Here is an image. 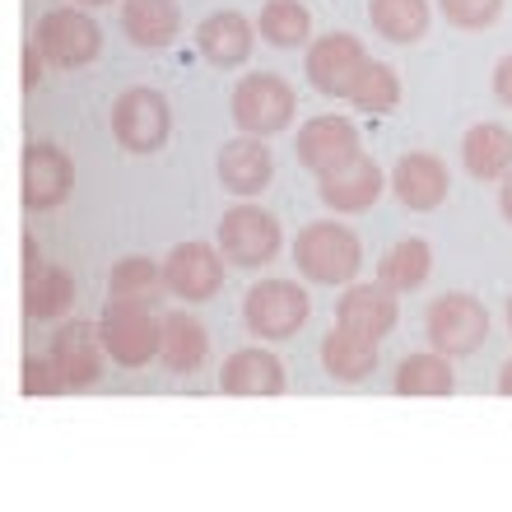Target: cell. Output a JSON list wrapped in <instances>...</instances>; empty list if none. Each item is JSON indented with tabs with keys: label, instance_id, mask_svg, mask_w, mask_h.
<instances>
[{
	"label": "cell",
	"instance_id": "obj_36",
	"mask_svg": "<svg viewBox=\"0 0 512 512\" xmlns=\"http://www.w3.org/2000/svg\"><path fill=\"white\" fill-rule=\"evenodd\" d=\"M42 256H38V243H33V238H24V270L28 266H38Z\"/></svg>",
	"mask_w": 512,
	"mask_h": 512
},
{
	"label": "cell",
	"instance_id": "obj_3",
	"mask_svg": "<svg viewBox=\"0 0 512 512\" xmlns=\"http://www.w3.org/2000/svg\"><path fill=\"white\" fill-rule=\"evenodd\" d=\"M33 42L42 47L47 66L56 70H80L89 61H98L103 52V28L89 10L80 5H61V10H47L33 28Z\"/></svg>",
	"mask_w": 512,
	"mask_h": 512
},
{
	"label": "cell",
	"instance_id": "obj_17",
	"mask_svg": "<svg viewBox=\"0 0 512 512\" xmlns=\"http://www.w3.org/2000/svg\"><path fill=\"white\" fill-rule=\"evenodd\" d=\"M382 187H387V177H382V168L368 159V154H354L345 168L317 177V196H322L336 215H359V210H368V205L382 196Z\"/></svg>",
	"mask_w": 512,
	"mask_h": 512
},
{
	"label": "cell",
	"instance_id": "obj_2",
	"mask_svg": "<svg viewBox=\"0 0 512 512\" xmlns=\"http://www.w3.org/2000/svg\"><path fill=\"white\" fill-rule=\"evenodd\" d=\"M312 317L308 289L298 280H261L243 298V322L256 340H294Z\"/></svg>",
	"mask_w": 512,
	"mask_h": 512
},
{
	"label": "cell",
	"instance_id": "obj_37",
	"mask_svg": "<svg viewBox=\"0 0 512 512\" xmlns=\"http://www.w3.org/2000/svg\"><path fill=\"white\" fill-rule=\"evenodd\" d=\"M499 391H503V396H512V359L499 368Z\"/></svg>",
	"mask_w": 512,
	"mask_h": 512
},
{
	"label": "cell",
	"instance_id": "obj_7",
	"mask_svg": "<svg viewBox=\"0 0 512 512\" xmlns=\"http://www.w3.org/2000/svg\"><path fill=\"white\" fill-rule=\"evenodd\" d=\"M298 112V98L294 89L280 80V75H270V70H252L247 80H238V89H233V122H238V131L247 135H275L284 131V126L294 122Z\"/></svg>",
	"mask_w": 512,
	"mask_h": 512
},
{
	"label": "cell",
	"instance_id": "obj_6",
	"mask_svg": "<svg viewBox=\"0 0 512 512\" xmlns=\"http://www.w3.org/2000/svg\"><path fill=\"white\" fill-rule=\"evenodd\" d=\"M108 359H117L122 368H145L149 359H159V317L149 312V303L135 298H112L103 317H98Z\"/></svg>",
	"mask_w": 512,
	"mask_h": 512
},
{
	"label": "cell",
	"instance_id": "obj_16",
	"mask_svg": "<svg viewBox=\"0 0 512 512\" xmlns=\"http://www.w3.org/2000/svg\"><path fill=\"white\" fill-rule=\"evenodd\" d=\"M256 33H261V28H256L247 14L215 10V14H205L201 28H196V52H201L210 66L233 70V66H243L247 56H252Z\"/></svg>",
	"mask_w": 512,
	"mask_h": 512
},
{
	"label": "cell",
	"instance_id": "obj_1",
	"mask_svg": "<svg viewBox=\"0 0 512 512\" xmlns=\"http://www.w3.org/2000/svg\"><path fill=\"white\" fill-rule=\"evenodd\" d=\"M294 266L312 284H350L364 266V243L336 219H317L294 238Z\"/></svg>",
	"mask_w": 512,
	"mask_h": 512
},
{
	"label": "cell",
	"instance_id": "obj_11",
	"mask_svg": "<svg viewBox=\"0 0 512 512\" xmlns=\"http://www.w3.org/2000/svg\"><path fill=\"white\" fill-rule=\"evenodd\" d=\"M391 191H396V201H401L405 210L424 215V210H438V205L447 201L452 173H447V163L438 159V154L415 149V154H401V159H396V168H391Z\"/></svg>",
	"mask_w": 512,
	"mask_h": 512
},
{
	"label": "cell",
	"instance_id": "obj_8",
	"mask_svg": "<svg viewBox=\"0 0 512 512\" xmlns=\"http://www.w3.org/2000/svg\"><path fill=\"white\" fill-rule=\"evenodd\" d=\"M280 219L261 210V205H233L219 219V252L229 256V266L238 270H261L280 256Z\"/></svg>",
	"mask_w": 512,
	"mask_h": 512
},
{
	"label": "cell",
	"instance_id": "obj_25",
	"mask_svg": "<svg viewBox=\"0 0 512 512\" xmlns=\"http://www.w3.org/2000/svg\"><path fill=\"white\" fill-rule=\"evenodd\" d=\"M429 19H433V5L429 0H368V24L373 33L396 47H410L429 33Z\"/></svg>",
	"mask_w": 512,
	"mask_h": 512
},
{
	"label": "cell",
	"instance_id": "obj_34",
	"mask_svg": "<svg viewBox=\"0 0 512 512\" xmlns=\"http://www.w3.org/2000/svg\"><path fill=\"white\" fill-rule=\"evenodd\" d=\"M494 98H499L503 108H512V52L494 66Z\"/></svg>",
	"mask_w": 512,
	"mask_h": 512
},
{
	"label": "cell",
	"instance_id": "obj_22",
	"mask_svg": "<svg viewBox=\"0 0 512 512\" xmlns=\"http://www.w3.org/2000/svg\"><path fill=\"white\" fill-rule=\"evenodd\" d=\"M182 28V5L177 0H122V33L145 47V52H159L177 38Z\"/></svg>",
	"mask_w": 512,
	"mask_h": 512
},
{
	"label": "cell",
	"instance_id": "obj_12",
	"mask_svg": "<svg viewBox=\"0 0 512 512\" xmlns=\"http://www.w3.org/2000/svg\"><path fill=\"white\" fill-rule=\"evenodd\" d=\"M75 191V163L56 145H28L24 149V205L28 210H56Z\"/></svg>",
	"mask_w": 512,
	"mask_h": 512
},
{
	"label": "cell",
	"instance_id": "obj_5",
	"mask_svg": "<svg viewBox=\"0 0 512 512\" xmlns=\"http://www.w3.org/2000/svg\"><path fill=\"white\" fill-rule=\"evenodd\" d=\"M424 336L447 359H466L489 340V308L471 294H443L424 312Z\"/></svg>",
	"mask_w": 512,
	"mask_h": 512
},
{
	"label": "cell",
	"instance_id": "obj_30",
	"mask_svg": "<svg viewBox=\"0 0 512 512\" xmlns=\"http://www.w3.org/2000/svg\"><path fill=\"white\" fill-rule=\"evenodd\" d=\"M112 298H135V303H159V294L168 289L163 280V266L149 261V256H122L108 275Z\"/></svg>",
	"mask_w": 512,
	"mask_h": 512
},
{
	"label": "cell",
	"instance_id": "obj_18",
	"mask_svg": "<svg viewBox=\"0 0 512 512\" xmlns=\"http://www.w3.org/2000/svg\"><path fill=\"white\" fill-rule=\"evenodd\" d=\"M215 173L224 182V191H233V196H261L270 187V177H275V159H270L261 135H238V140L219 149Z\"/></svg>",
	"mask_w": 512,
	"mask_h": 512
},
{
	"label": "cell",
	"instance_id": "obj_14",
	"mask_svg": "<svg viewBox=\"0 0 512 512\" xmlns=\"http://www.w3.org/2000/svg\"><path fill=\"white\" fill-rule=\"evenodd\" d=\"M298 163L308 173H336L345 163L359 154V131H354L345 117H312L303 131H298V145H294Z\"/></svg>",
	"mask_w": 512,
	"mask_h": 512
},
{
	"label": "cell",
	"instance_id": "obj_23",
	"mask_svg": "<svg viewBox=\"0 0 512 512\" xmlns=\"http://www.w3.org/2000/svg\"><path fill=\"white\" fill-rule=\"evenodd\" d=\"M322 368L336 382L373 378V373H378V340L364 336V331H350V326H336V331L322 340Z\"/></svg>",
	"mask_w": 512,
	"mask_h": 512
},
{
	"label": "cell",
	"instance_id": "obj_13",
	"mask_svg": "<svg viewBox=\"0 0 512 512\" xmlns=\"http://www.w3.org/2000/svg\"><path fill=\"white\" fill-rule=\"evenodd\" d=\"M52 359L61 368L66 387H94L103 378V359H108L103 331L94 322H66L52 336Z\"/></svg>",
	"mask_w": 512,
	"mask_h": 512
},
{
	"label": "cell",
	"instance_id": "obj_33",
	"mask_svg": "<svg viewBox=\"0 0 512 512\" xmlns=\"http://www.w3.org/2000/svg\"><path fill=\"white\" fill-rule=\"evenodd\" d=\"M42 70H47V56H42L38 42H28V47H24V89H38Z\"/></svg>",
	"mask_w": 512,
	"mask_h": 512
},
{
	"label": "cell",
	"instance_id": "obj_9",
	"mask_svg": "<svg viewBox=\"0 0 512 512\" xmlns=\"http://www.w3.org/2000/svg\"><path fill=\"white\" fill-rule=\"evenodd\" d=\"M224 266L229 256L210 243H177L173 252L163 256V280L168 294L182 303H210L224 289Z\"/></svg>",
	"mask_w": 512,
	"mask_h": 512
},
{
	"label": "cell",
	"instance_id": "obj_38",
	"mask_svg": "<svg viewBox=\"0 0 512 512\" xmlns=\"http://www.w3.org/2000/svg\"><path fill=\"white\" fill-rule=\"evenodd\" d=\"M75 5H89V10H98V5H117V0H75Z\"/></svg>",
	"mask_w": 512,
	"mask_h": 512
},
{
	"label": "cell",
	"instance_id": "obj_26",
	"mask_svg": "<svg viewBox=\"0 0 512 512\" xmlns=\"http://www.w3.org/2000/svg\"><path fill=\"white\" fill-rule=\"evenodd\" d=\"M433 275V252L424 238H401V243H391L378 261V280L396 294H415L424 289V280Z\"/></svg>",
	"mask_w": 512,
	"mask_h": 512
},
{
	"label": "cell",
	"instance_id": "obj_35",
	"mask_svg": "<svg viewBox=\"0 0 512 512\" xmlns=\"http://www.w3.org/2000/svg\"><path fill=\"white\" fill-rule=\"evenodd\" d=\"M499 215H503V219H508V224H512V173H508V177H503V182H499Z\"/></svg>",
	"mask_w": 512,
	"mask_h": 512
},
{
	"label": "cell",
	"instance_id": "obj_21",
	"mask_svg": "<svg viewBox=\"0 0 512 512\" xmlns=\"http://www.w3.org/2000/svg\"><path fill=\"white\" fill-rule=\"evenodd\" d=\"M461 168L475 182H503L512 173V131L499 122H475L461 135Z\"/></svg>",
	"mask_w": 512,
	"mask_h": 512
},
{
	"label": "cell",
	"instance_id": "obj_39",
	"mask_svg": "<svg viewBox=\"0 0 512 512\" xmlns=\"http://www.w3.org/2000/svg\"><path fill=\"white\" fill-rule=\"evenodd\" d=\"M508 331H512V303H508Z\"/></svg>",
	"mask_w": 512,
	"mask_h": 512
},
{
	"label": "cell",
	"instance_id": "obj_27",
	"mask_svg": "<svg viewBox=\"0 0 512 512\" xmlns=\"http://www.w3.org/2000/svg\"><path fill=\"white\" fill-rule=\"evenodd\" d=\"M396 396H452L457 391V373H452V359L438 350L429 354H405L396 364Z\"/></svg>",
	"mask_w": 512,
	"mask_h": 512
},
{
	"label": "cell",
	"instance_id": "obj_10",
	"mask_svg": "<svg viewBox=\"0 0 512 512\" xmlns=\"http://www.w3.org/2000/svg\"><path fill=\"white\" fill-rule=\"evenodd\" d=\"M368 47L354 33H326L308 47V61H303V75L312 80V89L326 98H345L350 94L354 75L364 70Z\"/></svg>",
	"mask_w": 512,
	"mask_h": 512
},
{
	"label": "cell",
	"instance_id": "obj_19",
	"mask_svg": "<svg viewBox=\"0 0 512 512\" xmlns=\"http://www.w3.org/2000/svg\"><path fill=\"white\" fill-rule=\"evenodd\" d=\"M159 359L168 373H201L210 359V331L201 326V317H191L187 308L163 312L159 322Z\"/></svg>",
	"mask_w": 512,
	"mask_h": 512
},
{
	"label": "cell",
	"instance_id": "obj_28",
	"mask_svg": "<svg viewBox=\"0 0 512 512\" xmlns=\"http://www.w3.org/2000/svg\"><path fill=\"white\" fill-rule=\"evenodd\" d=\"M256 28H261V38H266L270 47H284V52H289V47H303V42L312 38V14L303 0H266Z\"/></svg>",
	"mask_w": 512,
	"mask_h": 512
},
{
	"label": "cell",
	"instance_id": "obj_24",
	"mask_svg": "<svg viewBox=\"0 0 512 512\" xmlns=\"http://www.w3.org/2000/svg\"><path fill=\"white\" fill-rule=\"evenodd\" d=\"M24 308H28V317H38V322L66 317V312L75 308V280H70V270L56 266V261L28 266L24 270Z\"/></svg>",
	"mask_w": 512,
	"mask_h": 512
},
{
	"label": "cell",
	"instance_id": "obj_32",
	"mask_svg": "<svg viewBox=\"0 0 512 512\" xmlns=\"http://www.w3.org/2000/svg\"><path fill=\"white\" fill-rule=\"evenodd\" d=\"M24 396H56V391H66V378H61V368H56V359L47 354H33V359H24Z\"/></svg>",
	"mask_w": 512,
	"mask_h": 512
},
{
	"label": "cell",
	"instance_id": "obj_4",
	"mask_svg": "<svg viewBox=\"0 0 512 512\" xmlns=\"http://www.w3.org/2000/svg\"><path fill=\"white\" fill-rule=\"evenodd\" d=\"M173 135V108L159 89L149 84H135L126 94H117L112 103V140L126 149V154H154V149L168 145Z\"/></svg>",
	"mask_w": 512,
	"mask_h": 512
},
{
	"label": "cell",
	"instance_id": "obj_29",
	"mask_svg": "<svg viewBox=\"0 0 512 512\" xmlns=\"http://www.w3.org/2000/svg\"><path fill=\"white\" fill-rule=\"evenodd\" d=\"M345 98H350L359 112H391L401 103V75H396L387 61H373V56H368Z\"/></svg>",
	"mask_w": 512,
	"mask_h": 512
},
{
	"label": "cell",
	"instance_id": "obj_20",
	"mask_svg": "<svg viewBox=\"0 0 512 512\" xmlns=\"http://www.w3.org/2000/svg\"><path fill=\"white\" fill-rule=\"evenodd\" d=\"M219 387L229 396H280L289 387V373L270 350L261 345H247V350H233L219 368Z\"/></svg>",
	"mask_w": 512,
	"mask_h": 512
},
{
	"label": "cell",
	"instance_id": "obj_31",
	"mask_svg": "<svg viewBox=\"0 0 512 512\" xmlns=\"http://www.w3.org/2000/svg\"><path fill=\"white\" fill-rule=\"evenodd\" d=\"M438 10L452 28H466V33H480V28L499 24L503 0H438Z\"/></svg>",
	"mask_w": 512,
	"mask_h": 512
},
{
	"label": "cell",
	"instance_id": "obj_15",
	"mask_svg": "<svg viewBox=\"0 0 512 512\" xmlns=\"http://www.w3.org/2000/svg\"><path fill=\"white\" fill-rule=\"evenodd\" d=\"M396 322H401V303H396V289H387L382 280L350 284L336 298V326H350V331H364V336L382 340L396 331Z\"/></svg>",
	"mask_w": 512,
	"mask_h": 512
}]
</instances>
